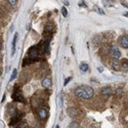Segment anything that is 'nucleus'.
<instances>
[{
    "mask_svg": "<svg viewBox=\"0 0 128 128\" xmlns=\"http://www.w3.org/2000/svg\"><path fill=\"white\" fill-rule=\"evenodd\" d=\"M74 94L80 98L89 100L94 95V91L90 86H85V85H83V86H79L74 90Z\"/></svg>",
    "mask_w": 128,
    "mask_h": 128,
    "instance_id": "f257e3e1",
    "label": "nucleus"
},
{
    "mask_svg": "<svg viewBox=\"0 0 128 128\" xmlns=\"http://www.w3.org/2000/svg\"><path fill=\"white\" fill-rule=\"evenodd\" d=\"M39 56V47L38 46H33L29 49V58L31 60H36Z\"/></svg>",
    "mask_w": 128,
    "mask_h": 128,
    "instance_id": "f03ea898",
    "label": "nucleus"
},
{
    "mask_svg": "<svg viewBox=\"0 0 128 128\" xmlns=\"http://www.w3.org/2000/svg\"><path fill=\"white\" fill-rule=\"evenodd\" d=\"M12 100H14V102H25L22 91H20L18 87L14 89V93H12Z\"/></svg>",
    "mask_w": 128,
    "mask_h": 128,
    "instance_id": "7ed1b4c3",
    "label": "nucleus"
},
{
    "mask_svg": "<svg viewBox=\"0 0 128 128\" xmlns=\"http://www.w3.org/2000/svg\"><path fill=\"white\" fill-rule=\"evenodd\" d=\"M110 54H111L112 58L118 60V58H120V56H121V51H120V49L117 47V46H111Z\"/></svg>",
    "mask_w": 128,
    "mask_h": 128,
    "instance_id": "20e7f679",
    "label": "nucleus"
},
{
    "mask_svg": "<svg viewBox=\"0 0 128 128\" xmlns=\"http://www.w3.org/2000/svg\"><path fill=\"white\" fill-rule=\"evenodd\" d=\"M37 115L41 120H45L48 116V113H47V110H45V109H38Z\"/></svg>",
    "mask_w": 128,
    "mask_h": 128,
    "instance_id": "39448f33",
    "label": "nucleus"
},
{
    "mask_svg": "<svg viewBox=\"0 0 128 128\" xmlns=\"http://www.w3.org/2000/svg\"><path fill=\"white\" fill-rule=\"evenodd\" d=\"M111 66L115 71H119L120 67H121V62L118 60H116V58H112L111 60Z\"/></svg>",
    "mask_w": 128,
    "mask_h": 128,
    "instance_id": "423d86ee",
    "label": "nucleus"
},
{
    "mask_svg": "<svg viewBox=\"0 0 128 128\" xmlns=\"http://www.w3.org/2000/svg\"><path fill=\"white\" fill-rule=\"evenodd\" d=\"M68 114L70 117H72V118H76V117L79 115V110H77L75 108L68 109Z\"/></svg>",
    "mask_w": 128,
    "mask_h": 128,
    "instance_id": "0eeeda50",
    "label": "nucleus"
},
{
    "mask_svg": "<svg viewBox=\"0 0 128 128\" xmlns=\"http://www.w3.org/2000/svg\"><path fill=\"white\" fill-rule=\"evenodd\" d=\"M20 119H22V115L20 114H16L14 117H12V121H10V125H16L18 122H20Z\"/></svg>",
    "mask_w": 128,
    "mask_h": 128,
    "instance_id": "6e6552de",
    "label": "nucleus"
},
{
    "mask_svg": "<svg viewBox=\"0 0 128 128\" xmlns=\"http://www.w3.org/2000/svg\"><path fill=\"white\" fill-rule=\"evenodd\" d=\"M120 44L123 48H128V37L127 36H122L120 38Z\"/></svg>",
    "mask_w": 128,
    "mask_h": 128,
    "instance_id": "1a4fd4ad",
    "label": "nucleus"
},
{
    "mask_svg": "<svg viewBox=\"0 0 128 128\" xmlns=\"http://www.w3.org/2000/svg\"><path fill=\"white\" fill-rule=\"evenodd\" d=\"M52 85V81L50 78H44L42 80V86L45 87V88H49Z\"/></svg>",
    "mask_w": 128,
    "mask_h": 128,
    "instance_id": "9d476101",
    "label": "nucleus"
},
{
    "mask_svg": "<svg viewBox=\"0 0 128 128\" xmlns=\"http://www.w3.org/2000/svg\"><path fill=\"white\" fill-rule=\"evenodd\" d=\"M113 93V89L109 86H106V87H104L102 89V95H106V96H108V95H111Z\"/></svg>",
    "mask_w": 128,
    "mask_h": 128,
    "instance_id": "9b49d317",
    "label": "nucleus"
},
{
    "mask_svg": "<svg viewBox=\"0 0 128 128\" xmlns=\"http://www.w3.org/2000/svg\"><path fill=\"white\" fill-rule=\"evenodd\" d=\"M44 31L46 32H50V33H53V31H54V25H53L52 23H47L44 27Z\"/></svg>",
    "mask_w": 128,
    "mask_h": 128,
    "instance_id": "f8f14e48",
    "label": "nucleus"
},
{
    "mask_svg": "<svg viewBox=\"0 0 128 128\" xmlns=\"http://www.w3.org/2000/svg\"><path fill=\"white\" fill-rule=\"evenodd\" d=\"M16 40H18V34L16 33V34H14V41H12V56H14V50H16Z\"/></svg>",
    "mask_w": 128,
    "mask_h": 128,
    "instance_id": "ddd939ff",
    "label": "nucleus"
},
{
    "mask_svg": "<svg viewBox=\"0 0 128 128\" xmlns=\"http://www.w3.org/2000/svg\"><path fill=\"white\" fill-rule=\"evenodd\" d=\"M121 66L124 70H128V60L127 58H123L121 60Z\"/></svg>",
    "mask_w": 128,
    "mask_h": 128,
    "instance_id": "4468645a",
    "label": "nucleus"
},
{
    "mask_svg": "<svg viewBox=\"0 0 128 128\" xmlns=\"http://www.w3.org/2000/svg\"><path fill=\"white\" fill-rule=\"evenodd\" d=\"M100 41H102V38H100V36H94L92 39V43L94 45H98L100 43Z\"/></svg>",
    "mask_w": 128,
    "mask_h": 128,
    "instance_id": "2eb2a0df",
    "label": "nucleus"
},
{
    "mask_svg": "<svg viewBox=\"0 0 128 128\" xmlns=\"http://www.w3.org/2000/svg\"><path fill=\"white\" fill-rule=\"evenodd\" d=\"M80 70L82 72H86L88 70V65H87V62H82L81 65H80Z\"/></svg>",
    "mask_w": 128,
    "mask_h": 128,
    "instance_id": "dca6fc26",
    "label": "nucleus"
},
{
    "mask_svg": "<svg viewBox=\"0 0 128 128\" xmlns=\"http://www.w3.org/2000/svg\"><path fill=\"white\" fill-rule=\"evenodd\" d=\"M69 128H79V124H78L76 121H73V122L70 124Z\"/></svg>",
    "mask_w": 128,
    "mask_h": 128,
    "instance_id": "f3484780",
    "label": "nucleus"
},
{
    "mask_svg": "<svg viewBox=\"0 0 128 128\" xmlns=\"http://www.w3.org/2000/svg\"><path fill=\"white\" fill-rule=\"evenodd\" d=\"M94 9L96 10V12H98L100 14H104V10H102L100 7H98V5H95V6H94Z\"/></svg>",
    "mask_w": 128,
    "mask_h": 128,
    "instance_id": "a211bd4d",
    "label": "nucleus"
},
{
    "mask_svg": "<svg viewBox=\"0 0 128 128\" xmlns=\"http://www.w3.org/2000/svg\"><path fill=\"white\" fill-rule=\"evenodd\" d=\"M62 16H65V18L68 16V12H67V8L66 7H62Z\"/></svg>",
    "mask_w": 128,
    "mask_h": 128,
    "instance_id": "6ab92c4d",
    "label": "nucleus"
},
{
    "mask_svg": "<svg viewBox=\"0 0 128 128\" xmlns=\"http://www.w3.org/2000/svg\"><path fill=\"white\" fill-rule=\"evenodd\" d=\"M16 70H14V72H12V77H10V80H14V79H16Z\"/></svg>",
    "mask_w": 128,
    "mask_h": 128,
    "instance_id": "aec40b11",
    "label": "nucleus"
},
{
    "mask_svg": "<svg viewBox=\"0 0 128 128\" xmlns=\"http://www.w3.org/2000/svg\"><path fill=\"white\" fill-rule=\"evenodd\" d=\"M8 3L12 6H14L16 4V0H8Z\"/></svg>",
    "mask_w": 128,
    "mask_h": 128,
    "instance_id": "412c9836",
    "label": "nucleus"
},
{
    "mask_svg": "<svg viewBox=\"0 0 128 128\" xmlns=\"http://www.w3.org/2000/svg\"><path fill=\"white\" fill-rule=\"evenodd\" d=\"M62 95L60 94V96H58V106H60V108L62 106Z\"/></svg>",
    "mask_w": 128,
    "mask_h": 128,
    "instance_id": "4be33fe9",
    "label": "nucleus"
},
{
    "mask_svg": "<svg viewBox=\"0 0 128 128\" xmlns=\"http://www.w3.org/2000/svg\"><path fill=\"white\" fill-rule=\"evenodd\" d=\"M71 80H72V77H68V78L66 79V81H65V86H66V85H67Z\"/></svg>",
    "mask_w": 128,
    "mask_h": 128,
    "instance_id": "5701e85b",
    "label": "nucleus"
},
{
    "mask_svg": "<svg viewBox=\"0 0 128 128\" xmlns=\"http://www.w3.org/2000/svg\"><path fill=\"white\" fill-rule=\"evenodd\" d=\"M121 92H122V90H121L120 88H117V90H116V95H119V94H121Z\"/></svg>",
    "mask_w": 128,
    "mask_h": 128,
    "instance_id": "b1692460",
    "label": "nucleus"
},
{
    "mask_svg": "<svg viewBox=\"0 0 128 128\" xmlns=\"http://www.w3.org/2000/svg\"><path fill=\"white\" fill-rule=\"evenodd\" d=\"M79 6H82V7H86V5L84 4V2H83V1H81V2L79 3Z\"/></svg>",
    "mask_w": 128,
    "mask_h": 128,
    "instance_id": "393cba45",
    "label": "nucleus"
},
{
    "mask_svg": "<svg viewBox=\"0 0 128 128\" xmlns=\"http://www.w3.org/2000/svg\"><path fill=\"white\" fill-rule=\"evenodd\" d=\"M123 16H128V12H124Z\"/></svg>",
    "mask_w": 128,
    "mask_h": 128,
    "instance_id": "a878e982",
    "label": "nucleus"
},
{
    "mask_svg": "<svg viewBox=\"0 0 128 128\" xmlns=\"http://www.w3.org/2000/svg\"><path fill=\"white\" fill-rule=\"evenodd\" d=\"M98 71L102 73V68H98Z\"/></svg>",
    "mask_w": 128,
    "mask_h": 128,
    "instance_id": "bb28decb",
    "label": "nucleus"
},
{
    "mask_svg": "<svg viewBox=\"0 0 128 128\" xmlns=\"http://www.w3.org/2000/svg\"><path fill=\"white\" fill-rule=\"evenodd\" d=\"M0 49H1V42H0Z\"/></svg>",
    "mask_w": 128,
    "mask_h": 128,
    "instance_id": "cd10ccee",
    "label": "nucleus"
},
{
    "mask_svg": "<svg viewBox=\"0 0 128 128\" xmlns=\"http://www.w3.org/2000/svg\"><path fill=\"white\" fill-rule=\"evenodd\" d=\"M56 128H60V126H58V125H56Z\"/></svg>",
    "mask_w": 128,
    "mask_h": 128,
    "instance_id": "c85d7f7f",
    "label": "nucleus"
},
{
    "mask_svg": "<svg viewBox=\"0 0 128 128\" xmlns=\"http://www.w3.org/2000/svg\"><path fill=\"white\" fill-rule=\"evenodd\" d=\"M0 76H1V71H0Z\"/></svg>",
    "mask_w": 128,
    "mask_h": 128,
    "instance_id": "c756f323",
    "label": "nucleus"
}]
</instances>
